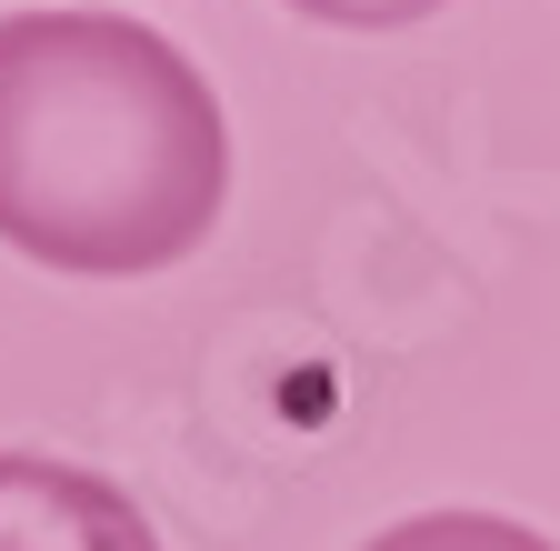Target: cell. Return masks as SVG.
Masks as SVG:
<instances>
[{
    "mask_svg": "<svg viewBox=\"0 0 560 551\" xmlns=\"http://www.w3.org/2000/svg\"><path fill=\"white\" fill-rule=\"evenodd\" d=\"M231 120L210 81L120 11L0 21V241L40 271L130 282L210 241Z\"/></svg>",
    "mask_w": 560,
    "mask_h": 551,
    "instance_id": "6da1fadb",
    "label": "cell"
},
{
    "mask_svg": "<svg viewBox=\"0 0 560 551\" xmlns=\"http://www.w3.org/2000/svg\"><path fill=\"white\" fill-rule=\"evenodd\" d=\"M0 551H161L120 481L50 461V451H0Z\"/></svg>",
    "mask_w": 560,
    "mask_h": 551,
    "instance_id": "7a4b0ae2",
    "label": "cell"
},
{
    "mask_svg": "<svg viewBox=\"0 0 560 551\" xmlns=\"http://www.w3.org/2000/svg\"><path fill=\"white\" fill-rule=\"evenodd\" d=\"M361 551H560V541H540L530 521H501V512H410Z\"/></svg>",
    "mask_w": 560,
    "mask_h": 551,
    "instance_id": "3957f363",
    "label": "cell"
},
{
    "mask_svg": "<svg viewBox=\"0 0 560 551\" xmlns=\"http://www.w3.org/2000/svg\"><path fill=\"white\" fill-rule=\"evenodd\" d=\"M291 11H311V21H330V31H400V21H420V11H441V0H291Z\"/></svg>",
    "mask_w": 560,
    "mask_h": 551,
    "instance_id": "277c9868",
    "label": "cell"
}]
</instances>
